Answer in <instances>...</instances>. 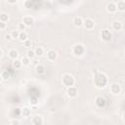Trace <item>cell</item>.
Returning a JSON list of instances; mask_svg holds the SVG:
<instances>
[{"label":"cell","instance_id":"cell-1","mask_svg":"<svg viewBox=\"0 0 125 125\" xmlns=\"http://www.w3.org/2000/svg\"><path fill=\"white\" fill-rule=\"evenodd\" d=\"M106 82H107V78H106V76H105L104 73L102 72V73H98L97 74V76L95 78V83H96V85L99 88L104 87L105 84H106Z\"/></svg>","mask_w":125,"mask_h":125},{"label":"cell","instance_id":"cell-2","mask_svg":"<svg viewBox=\"0 0 125 125\" xmlns=\"http://www.w3.org/2000/svg\"><path fill=\"white\" fill-rule=\"evenodd\" d=\"M62 83L64 86L66 87H70V86H73L74 83H75V80H74V77L71 75V74H68V73H65L62 75Z\"/></svg>","mask_w":125,"mask_h":125},{"label":"cell","instance_id":"cell-3","mask_svg":"<svg viewBox=\"0 0 125 125\" xmlns=\"http://www.w3.org/2000/svg\"><path fill=\"white\" fill-rule=\"evenodd\" d=\"M72 53L77 57H81L85 53V47L82 44H75L72 47Z\"/></svg>","mask_w":125,"mask_h":125},{"label":"cell","instance_id":"cell-4","mask_svg":"<svg viewBox=\"0 0 125 125\" xmlns=\"http://www.w3.org/2000/svg\"><path fill=\"white\" fill-rule=\"evenodd\" d=\"M111 37H112V34H111V32H110L109 29L104 28V29L102 30V39H103L104 41L108 42V41L111 40Z\"/></svg>","mask_w":125,"mask_h":125},{"label":"cell","instance_id":"cell-5","mask_svg":"<svg viewBox=\"0 0 125 125\" xmlns=\"http://www.w3.org/2000/svg\"><path fill=\"white\" fill-rule=\"evenodd\" d=\"M110 92L114 95H118L121 92V86L118 83H112L110 85Z\"/></svg>","mask_w":125,"mask_h":125},{"label":"cell","instance_id":"cell-6","mask_svg":"<svg viewBox=\"0 0 125 125\" xmlns=\"http://www.w3.org/2000/svg\"><path fill=\"white\" fill-rule=\"evenodd\" d=\"M66 93H67V96L70 97V98H75L78 94V91L75 87L73 86H70V87H67V90H66Z\"/></svg>","mask_w":125,"mask_h":125},{"label":"cell","instance_id":"cell-7","mask_svg":"<svg viewBox=\"0 0 125 125\" xmlns=\"http://www.w3.org/2000/svg\"><path fill=\"white\" fill-rule=\"evenodd\" d=\"M58 58V53L55 51V50H49L47 52V59L51 62H54L56 61Z\"/></svg>","mask_w":125,"mask_h":125},{"label":"cell","instance_id":"cell-8","mask_svg":"<svg viewBox=\"0 0 125 125\" xmlns=\"http://www.w3.org/2000/svg\"><path fill=\"white\" fill-rule=\"evenodd\" d=\"M83 24H84V26H85L86 29H93V28H94V25H95L94 21H93L92 19H90V18L86 19V20L84 21Z\"/></svg>","mask_w":125,"mask_h":125},{"label":"cell","instance_id":"cell-9","mask_svg":"<svg viewBox=\"0 0 125 125\" xmlns=\"http://www.w3.org/2000/svg\"><path fill=\"white\" fill-rule=\"evenodd\" d=\"M22 22H23L26 26H31V25L34 23V20H33V18L30 17V16H25V17H23Z\"/></svg>","mask_w":125,"mask_h":125},{"label":"cell","instance_id":"cell-10","mask_svg":"<svg viewBox=\"0 0 125 125\" xmlns=\"http://www.w3.org/2000/svg\"><path fill=\"white\" fill-rule=\"evenodd\" d=\"M105 99L102 96H98L96 98V104L99 106V107H104L105 105Z\"/></svg>","mask_w":125,"mask_h":125},{"label":"cell","instance_id":"cell-11","mask_svg":"<svg viewBox=\"0 0 125 125\" xmlns=\"http://www.w3.org/2000/svg\"><path fill=\"white\" fill-rule=\"evenodd\" d=\"M112 28H113L114 30H116V31H119V30H121V29L123 28V24H122L121 21H115L112 22Z\"/></svg>","mask_w":125,"mask_h":125},{"label":"cell","instance_id":"cell-12","mask_svg":"<svg viewBox=\"0 0 125 125\" xmlns=\"http://www.w3.org/2000/svg\"><path fill=\"white\" fill-rule=\"evenodd\" d=\"M31 123H32V124L41 125V124H43V119H42L41 116H39V115H35V116L32 117V119H31Z\"/></svg>","mask_w":125,"mask_h":125},{"label":"cell","instance_id":"cell-13","mask_svg":"<svg viewBox=\"0 0 125 125\" xmlns=\"http://www.w3.org/2000/svg\"><path fill=\"white\" fill-rule=\"evenodd\" d=\"M106 10H107L109 13H115V12L117 11V6H116L115 3L111 2V3L107 4V6H106Z\"/></svg>","mask_w":125,"mask_h":125},{"label":"cell","instance_id":"cell-14","mask_svg":"<svg viewBox=\"0 0 125 125\" xmlns=\"http://www.w3.org/2000/svg\"><path fill=\"white\" fill-rule=\"evenodd\" d=\"M8 56H9V58H11L12 60H16V59L19 57V52H18L16 49H11V50L8 52Z\"/></svg>","mask_w":125,"mask_h":125},{"label":"cell","instance_id":"cell-15","mask_svg":"<svg viewBox=\"0 0 125 125\" xmlns=\"http://www.w3.org/2000/svg\"><path fill=\"white\" fill-rule=\"evenodd\" d=\"M72 22H73V24L75 25V26H81L82 24H83V22H84V21L82 20V18H80V17H75L74 19H73V21H72Z\"/></svg>","mask_w":125,"mask_h":125},{"label":"cell","instance_id":"cell-16","mask_svg":"<svg viewBox=\"0 0 125 125\" xmlns=\"http://www.w3.org/2000/svg\"><path fill=\"white\" fill-rule=\"evenodd\" d=\"M116 6H117V10L118 11H120V12H124L125 11V1L119 0L116 3Z\"/></svg>","mask_w":125,"mask_h":125},{"label":"cell","instance_id":"cell-17","mask_svg":"<svg viewBox=\"0 0 125 125\" xmlns=\"http://www.w3.org/2000/svg\"><path fill=\"white\" fill-rule=\"evenodd\" d=\"M21 65H23V64H22V62H21V61H20V60H18V59L13 60V66H14L16 69L21 68Z\"/></svg>","mask_w":125,"mask_h":125},{"label":"cell","instance_id":"cell-18","mask_svg":"<svg viewBox=\"0 0 125 125\" xmlns=\"http://www.w3.org/2000/svg\"><path fill=\"white\" fill-rule=\"evenodd\" d=\"M19 39L21 41V42H24L25 40L28 39V35L25 31H21L20 32V36H19Z\"/></svg>","mask_w":125,"mask_h":125},{"label":"cell","instance_id":"cell-19","mask_svg":"<svg viewBox=\"0 0 125 125\" xmlns=\"http://www.w3.org/2000/svg\"><path fill=\"white\" fill-rule=\"evenodd\" d=\"M36 72L38 74H43L45 72V66L43 64H40V63L37 64L36 65Z\"/></svg>","mask_w":125,"mask_h":125},{"label":"cell","instance_id":"cell-20","mask_svg":"<svg viewBox=\"0 0 125 125\" xmlns=\"http://www.w3.org/2000/svg\"><path fill=\"white\" fill-rule=\"evenodd\" d=\"M34 52H35L36 56L40 57V56H42V55L44 54V49H43L42 47H36L35 50H34Z\"/></svg>","mask_w":125,"mask_h":125},{"label":"cell","instance_id":"cell-21","mask_svg":"<svg viewBox=\"0 0 125 125\" xmlns=\"http://www.w3.org/2000/svg\"><path fill=\"white\" fill-rule=\"evenodd\" d=\"M35 56H36V54H35L34 50H27V52H26V57H28L29 59H33Z\"/></svg>","mask_w":125,"mask_h":125},{"label":"cell","instance_id":"cell-22","mask_svg":"<svg viewBox=\"0 0 125 125\" xmlns=\"http://www.w3.org/2000/svg\"><path fill=\"white\" fill-rule=\"evenodd\" d=\"M21 115L23 116H29L30 115V109L28 107H24L21 109Z\"/></svg>","mask_w":125,"mask_h":125},{"label":"cell","instance_id":"cell-23","mask_svg":"<svg viewBox=\"0 0 125 125\" xmlns=\"http://www.w3.org/2000/svg\"><path fill=\"white\" fill-rule=\"evenodd\" d=\"M21 62H22V64H23L24 66H27V65L29 64V62H30V59H29L28 57H23V58L21 59Z\"/></svg>","mask_w":125,"mask_h":125},{"label":"cell","instance_id":"cell-24","mask_svg":"<svg viewBox=\"0 0 125 125\" xmlns=\"http://www.w3.org/2000/svg\"><path fill=\"white\" fill-rule=\"evenodd\" d=\"M1 77H2L3 80H6V79H8L10 77V74H9V72L7 70H3L1 72Z\"/></svg>","mask_w":125,"mask_h":125},{"label":"cell","instance_id":"cell-25","mask_svg":"<svg viewBox=\"0 0 125 125\" xmlns=\"http://www.w3.org/2000/svg\"><path fill=\"white\" fill-rule=\"evenodd\" d=\"M0 21L6 22L8 21V15L6 13H1V15H0Z\"/></svg>","mask_w":125,"mask_h":125},{"label":"cell","instance_id":"cell-26","mask_svg":"<svg viewBox=\"0 0 125 125\" xmlns=\"http://www.w3.org/2000/svg\"><path fill=\"white\" fill-rule=\"evenodd\" d=\"M11 34H12V38H13V39H19L20 32H19L18 30H14V31H12Z\"/></svg>","mask_w":125,"mask_h":125},{"label":"cell","instance_id":"cell-27","mask_svg":"<svg viewBox=\"0 0 125 125\" xmlns=\"http://www.w3.org/2000/svg\"><path fill=\"white\" fill-rule=\"evenodd\" d=\"M23 45H24V47H26V48H29V47H31V45H32V42H31V40L27 39V40H25V41L23 42Z\"/></svg>","mask_w":125,"mask_h":125},{"label":"cell","instance_id":"cell-28","mask_svg":"<svg viewBox=\"0 0 125 125\" xmlns=\"http://www.w3.org/2000/svg\"><path fill=\"white\" fill-rule=\"evenodd\" d=\"M25 27H26V25H25L23 22H22V23H20V24L18 25V28H19V30H21V31H24Z\"/></svg>","mask_w":125,"mask_h":125},{"label":"cell","instance_id":"cell-29","mask_svg":"<svg viewBox=\"0 0 125 125\" xmlns=\"http://www.w3.org/2000/svg\"><path fill=\"white\" fill-rule=\"evenodd\" d=\"M5 27H6V23H5V21H0V29H5Z\"/></svg>","mask_w":125,"mask_h":125},{"label":"cell","instance_id":"cell-30","mask_svg":"<svg viewBox=\"0 0 125 125\" xmlns=\"http://www.w3.org/2000/svg\"><path fill=\"white\" fill-rule=\"evenodd\" d=\"M14 113L17 114V115H20V114H21V108H16V110L14 111Z\"/></svg>","mask_w":125,"mask_h":125},{"label":"cell","instance_id":"cell-31","mask_svg":"<svg viewBox=\"0 0 125 125\" xmlns=\"http://www.w3.org/2000/svg\"><path fill=\"white\" fill-rule=\"evenodd\" d=\"M5 38H6L7 40H11V39H13V38H12V34H11V33L6 34V35H5Z\"/></svg>","mask_w":125,"mask_h":125},{"label":"cell","instance_id":"cell-32","mask_svg":"<svg viewBox=\"0 0 125 125\" xmlns=\"http://www.w3.org/2000/svg\"><path fill=\"white\" fill-rule=\"evenodd\" d=\"M10 123L13 124V125H18V124H20V121H18V120H13V121H11Z\"/></svg>","mask_w":125,"mask_h":125},{"label":"cell","instance_id":"cell-33","mask_svg":"<svg viewBox=\"0 0 125 125\" xmlns=\"http://www.w3.org/2000/svg\"><path fill=\"white\" fill-rule=\"evenodd\" d=\"M17 1H18V0H7V2L10 3V4H15Z\"/></svg>","mask_w":125,"mask_h":125},{"label":"cell","instance_id":"cell-34","mask_svg":"<svg viewBox=\"0 0 125 125\" xmlns=\"http://www.w3.org/2000/svg\"><path fill=\"white\" fill-rule=\"evenodd\" d=\"M122 118H123V121L125 122V112L123 113V115H122Z\"/></svg>","mask_w":125,"mask_h":125}]
</instances>
